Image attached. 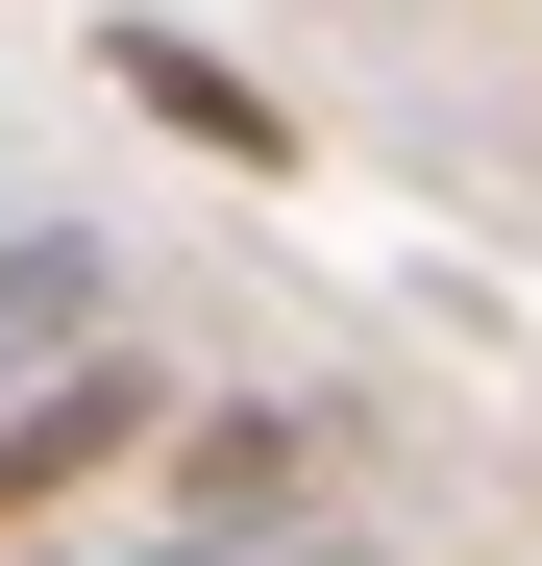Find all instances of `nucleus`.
<instances>
[{
	"instance_id": "1",
	"label": "nucleus",
	"mask_w": 542,
	"mask_h": 566,
	"mask_svg": "<svg viewBox=\"0 0 542 566\" xmlns=\"http://www.w3.org/2000/svg\"><path fill=\"white\" fill-rule=\"evenodd\" d=\"M173 419H198V395H173L148 345H74L50 395H0V566H25L50 517H100L124 468H173Z\"/></svg>"
},
{
	"instance_id": "2",
	"label": "nucleus",
	"mask_w": 542,
	"mask_h": 566,
	"mask_svg": "<svg viewBox=\"0 0 542 566\" xmlns=\"http://www.w3.org/2000/svg\"><path fill=\"white\" fill-rule=\"evenodd\" d=\"M100 99H124L148 148H198V172H247V198L296 172V99H271L247 50H198V25H100Z\"/></svg>"
},
{
	"instance_id": "3",
	"label": "nucleus",
	"mask_w": 542,
	"mask_h": 566,
	"mask_svg": "<svg viewBox=\"0 0 542 566\" xmlns=\"http://www.w3.org/2000/svg\"><path fill=\"white\" fill-rule=\"evenodd\" d=\"M74 345H124L100 321V222H0V395H50Z\"/></svg>"
},
{
	"instance_id": "4",
	"label": "nucleus",
	"mask_w": 542,
	"mask_h": 566,
	"mask_svg": "<svg viewBox=\"0 0 542 566\" xmlns=\"http://www.w3.org/2000/svg\"><path fill=\"white\" fill-rule=\"evenodd\" d=\"M247 566H371V542H345V517H296V542H247Z\"/></svg>"
},
{
	"instance_id": "5",
	"label": "nucleus",
	"mask_w": 542,
	"mask_h": 566,
	"mask_svg": "<svg viewBox=\"0 0 542 566\" xmlns=\"http://www.w3.org/2000/svg\"><path fill=\"white\" fill-rule=\"evenodd\" d=\"M25 566H74V542H25Z\"/></svg>"
}]
</instances>
